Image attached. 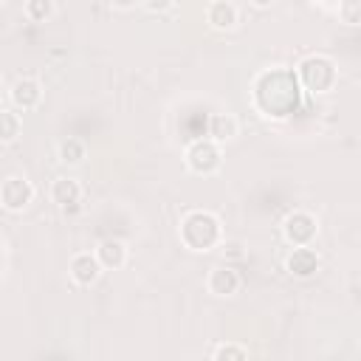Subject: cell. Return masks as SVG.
Segmentation results:
<instances>
[{
  "mask_svg": "<svg viewBox=\"0 0 361 361\" xmlns=\"http://www.w3.org/2000/svg\"><path fill=\"white\" fill-rule=\"evenodd\" d=\"M56 158L65 166H79L87 158V147H85L82 138H62L59 147H56Z\"/></svg>",
  "mask_w": 361,
  "mask_h": 361,
  "instance_id": "cell-14",
  "label": "cell"
},
{
  "mask_svg": "<svg viewBox=\"0 0 361 361\" xmlns=\"http://www.w3.org/2000/svg\"><path fill=\"white\" fill-rule=\"evenodd\" d=\"M206 288L214 296H234L240 290V274L231 265H214L206 276Z\"/></svg>",
  "mask_w": 361,
  "mask_h": 361,
  "instance_id": "cell-9",
  "label": "cell"
},
{
  "mask_svg": "<svg viewBox=\"0 0 361 361\" xmlns=\"http://www.w3.org/2000/svg\"><path fill=\"white\" fill-rule=\"evenodd\" d=\"M68 271H71V279L76 282V285H82V288H87V285H93L99 276H102V262H99V257H96V251L90 254V251H79V254H73L71 257V265H68Z\"/></svg>",
  "mask_w": 361,
  "mask_h": 361,
  "instance_id": "cell-7",
  "label": "cell"
},
{
  "mask_svg": "<svg viewBox=\"0 0 361 361\" xmlns=\"http://www.w3.org/2000/svg\"><path fill=\"white\" fill-rule=\"evenodd\" d=\"M223 254H228V257H243V251H240L237 243H223Z\"/></svg>",
  "mask_w": 361,
  "mask_h": 361,
  "instance_id": "cell-21",
  "label": "cell"
},
{
  "mask_svg": "<svg viewBox=\"0 0 361 361\" xmlns=\"http://www.w3.org/2000/svg\"><path fill=\"white\" fill-rule=\"evenodd\" d=\"M20 130H23V118H20V113H14L11 107H3V110H0V141H3V144L17 141Z\"/></svg>",
  "mask_w": 361,
  "mask_h": 361,
  "instance_id": "cell-15",
  "label": "cell"
},
{
  "mask_svg": "<svg viewBox=\"0 0 361 361\" xmlns=\"http://www.w3.org/2000/svg\"><path fill=\"white\" fill-rule=\"evenodd\" d=\"M96 257H99V262H102L104 271H118L127 262V245L121 240H116V237H104L96 245Z\"/></svg>",
  "mask_w": 361,
  "mask_h": 361,
  "instance_id": "cell-10",
  "label": "cell"
},
{
  "mask_svg": "<svg viewBox=\"0 0 361 361\" xmlns=\"http://www.w3.org/2000/svg\"><path fill=\"white\" fill-rule=\"evenodd\" d=\"M23 11L31 23H45L54 14V0H25Z\"/></svg>",
  "mask_w": 361,
  "mask_h": 361,
  "instance_id": "cell-16",
  "label": "cell"
},
{
  "mask_svg": "<svg viewBox=\"0 0 361 361\" xmlns=\"http://www.w3.org/2000/svg\"><path fill=\"white\" fill-rule=\"evenodd\" d=\"M338 20L344 25H361V0H338Z\"/></svg>",
  "mask_w": 361,
  "mask_h": 361,
  "instance_id": "cell-18",
  "label": "cell"
},
{
  "mask_svg": "<svg viewBox=\"0 0 361 361\" xmlns=\"http://www.w3.org/2000/svg\"><path fill=\"white\" fill-rule=\"evenodd\" d=\"M206 23L214 31H231L237 25V6L228 0H214L206 8Z\"/></svg>",
  "mask_w": 361,
  "mask_h": 361,
  "instance_id": "cell-12",
  "label": "cell"
},
{
  "mask_svg": "<svg viewBox=\"0 0 361 361\" xmlns=\"http://www.w3.org/2000/svg\"><path fill=\"white\" fill-rule=\"evenodd\" d=\"M34 195H37V189H34V183L25 175H8L0 183V203H3L6 212L28 209L34 203Z\"/></svg>",
  "mask_w": 361,
  "mask_h": 361,
  "instance_id": "cell-4",
  "label": "cell"
},
{
  "mask_svg": "<svg viewBox=\"0 0 361 361\" xmlns=\"http://www.w3.org/2000/svg\"><path fill=\"white\" fill-rule=\"evenodd\" d=\"M296 79L302 82V87L307 93H327L336 87V79H338V71L333 65L330 56L324 54H310L305 56L299 65H296Z\"/></svg>",
  "mask_w": 361,
  "mask_h": 361,
  "instance_id": "cell-2",
  "label": "cell"
},
{
  "mask_svg": "<svg viewBox=\"0 0 361 361\" xmlns=\"http://www.w3.org/2000/svg\"><path fill=\"white\" fill-rule=\"evenodd\" d=\"M212 358H214V361H245V358H248V350L228 341V344H217V347L212 350Z\"/></svg>",
  "mask_w": 361,
  "mask_h": 361,
  "instance_id": "cell-17",
  "label": "cell"
},
{
  "mask_svg": "<svg viewBox=\"0 0 361 361\" xmlns=\"http://www.w3.org/2000/svg\"><path fill=\"white\" fill-rule=\"evenodd\" d=\"M172 3H175V0H141V6H144L147 11H152V14H161V11L172 8Z\"/></svg>",
  "mask_w": 361,
  "mask_h": 361,
  "instance_id": "cell-19",
  "label": "cell"
},
{
  "mask_svg": "<svg viewBox=\"0 0 361 361\" xmlns=\"http://www.w3.org/2000/svg\"><path fill=\"white\" fill-rule=\"evenodd\" d=\"M113 3V8H118V11H130V8H135L141 0H110Z\"/></svg>",
  "mask_w": 361,
  "mask_h": 361,
  "instance_id": "cell-20",
  "label": "cell"
},
{
  "mask_svg": "<svg viewBox=\"0 0 361 361\" xmlns=\"http://www.w3.org/2000/svg\"><path fill=\"white\" fill-rule=\"evenodd\" d=\"M316 234H319V220L305 209H296L282 220V237L290 245H310Z\"/></svg>",
  "mask_w": 361,
  "mask_h": 361,
  "instance_id": "cell-5",
  "label": "cell"
},
{
  "mask_svg": "<svg viewBox=\"0 0 361 361\" xmlns=\"http://www.w3.org/2000/svg\"><path fill=\"white\" fill-rule=\"evenodd\" d=\"M183 161L195 175H214L223 164V152H220V144L214 138H195L186 147Z\"/></svg>",
  "mask_w": 361,
  "mask_h": 361,
  "instance_id": "cell-3",
  "label": "cell"
},
{
  "mask_svg": "<svg viewBox=\"0 0 361 361\" xmlns=\"http://www.w3.org/2000/svg\"><path fill=\"white\" fill-rule=\"evenodd\" d=\"M285 268L296 279H310L319 271V254L310 245H293V251L285 259Z\"/></svg>",
  "mask_w": 361,
  "mask_h": 361,
  "instance_id": "cell-8",
  "label": "cell"
},
{
  "mask_svg": "<svg viewBox=\"0 0 361 361\" xmlns=\"http://www.w3.org/2000/svg\"><path fill=\"white\" fill-rule=\"evenodd\" d=\"M8 102H11V107H17L23 113L25 110H34L42 102V85L34 76H20L8 87Z\"/></svg>",
  "mask_w": 361,
  "mask_h": 361,
  "instance_id": "cell-6",
  "label": "cell"
},
{
  "mask_svg": "<svg viewBox=\"0 0 361 361\" xmlns=\"http://www.w3.org/2000/svg\"><path fill=\"white\" fill-rule=\"evenodd\" d=\"M274 3H276V0H251V6H254V8H271Z\"/></svg>",
  "mask_w": 361,
  "mask_h": 361,
  "instance_id": "cell-22",
  "label": "cell"
},
{
  "mask_svg": "<svg viewBox=\"0 0 361 361\" xmlns=\"http://www.w3.org/2000/svg\"><path fill=\"white\" fill-rule=\"evenodd\" d=\"M51 200L56 206H62V209H73L82 200V183L76 178H68V175L56 178L51 183Z\"/></svg>",
  "mask_w": 361,
  "mask_h": 361,
  "instance_id": "cell-11",
  "label": "cell"
},
{
  "mask_svg": "<svg viewBox=\"0 0 361 361\" xmlns=\"http://www.w3.org/2000/svg\"><path fill=\"white\" fill-rule=\"evenodd\" d=\"M180 243L189 251H212L214 245H220L223 240V223L214 212L206 209H192L180 217Z\"/></svg>",
  "mask_w": 361,
  "mask_h": 361,
  "instance_id": "cell-1",
  "label": "cell"
},
{
  "mask_svg": "<svg viewBox=\"0 0 361 361\" xmlns=\"http://www.w3.org/2000/svg\"><path fill=\"white\" fill-rule=\"evenodd\" d=\"M237 130L240 127H237V118L231 113H212V118H209V138L223 144V141H231L237 135Z\"/></svg>",
  "mask_w": 361,
  "mask_h": 361,
  "instance_id": "cell-13",
  "label": "cell"
},
{
  "mask_svg": "<svg viewBox=\"0 0 361 361\" xmlns=\"http://www.w3.org/2000/svg\"><path fill=\"white\" fill-rule=\"evenodd\" d=\"M0 3H8V0H0Z\"/></svg>",
  "mask_w": 361,
  "mask_h": 361,
  "instance_id": "cell-23",
  "label": "cell"
}]
</instances>
